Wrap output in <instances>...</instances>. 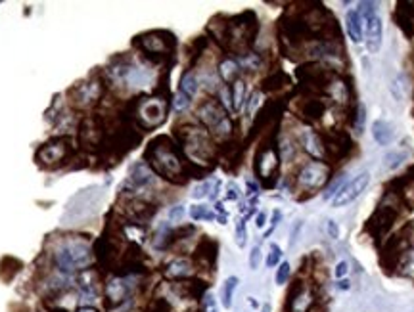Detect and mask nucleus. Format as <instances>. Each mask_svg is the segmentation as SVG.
Listing matches in <instances>:
<instances>
[{
  "label": "nucleus",
  "instance_id": "obj_38",
  "mask_svg": "<svg viewBox=\"0 0 414 312\" xmlns=\"http://www.w3.org/2000/svg\"><path fill=\"white\" fill-rule=\"evenodd\" d=\"M236 62H238L240 69L244 67V69H249V71H255L261 65V58L255 52H244V54H238Z\"/></svg>",
  "mask_w": 414,
  "mask_h": 312
},
{
  "label": "nucleus",
  "instance_id": "obj_15",
  "mask_svg": "<svg viewBox=\"0 0 414 312\" xmlns=\"http://www.w3.org/2000/svg\"><path fill=\"white\" fill-rule=\"evenodd\" d=\"M69 156V138L60 136L46 142L37 152V161L45 167H56Z\"/></svg>",
  "mask_w": 414,
  "mask_h": 312
},
{
  "label": "nucleus",
  "instance_id": "obj_47",
  "mask_svg": "<svg viewBox=\"0 0 414 312\" xmlns=\"http://www.w3.org/2000/svg\"><path fill=\"white\" fill-rule=\"evenodd\" d=\"M202 312H217V299L213 297V293L203 295Z\"/></svg>",
  "mask_w": 414,
  "mask_h": 312
},
{
  "label": "nucleus",
  "instance_id": "obj_22",
  "mask_svg": "<svg viewBox=\"0 0 414 312\" xmlns=\"http://www.w3.org/2000/svg\"><path fill=\"white\" fill-rule=\"evenodd\" d=\"M326 106L328 101L324 98H317V96H307L301 106H299V113L307 123H321L324 119V113H326Z\"/></svg>",
  "mask_w": 414,
  "mask_h": 312
},
{
  "label": "nucleus",
  "instance_id": "obj_11",
  "mask_svg": "<svg viewBox=\"0 0 414 312\" xmlns=\"http://www.w3.org/2000/svg\"><path fill=\"white\" fill-rule=\"evenodd\" d=\"M330 173L332 169L328 163H324V161H309V163H305V165L297 171V175H295V186L311 195V193L321 190L322 186L328 182Z\"/></svg>",
  "mask_w": 414,
  "mask_h": 312
},
{
  "label": "nucleus",
  "instance_id": "obj_29",
  "mask_svg": "<svg viewBox=\"0 0 414 312\" xmlns=\"http://www.w3.org/2000/svg\"><path fill=\"white\" fill-rule=\"evenodd\" d=\"M198 88H200V79L196 77L194 71H184L183 77H181V83H179V92H183L184 96H188L192 100L194 96L198 94Z\"/></svg>",
  "mask_w": 414,
  "mask_h": 312
},
{
  "label": "nucleus",
  "instance_id": "obj_16",
  "mask_svg": "<svg viewBox=\"0 0 414 312\" xmlns=\"http://www.w3.org/2000/svg\"><path fill=\"white\" fill-rule=\"evenodd\" d=\"M154 182H156L154 171L148 167V163L140 161V163L133 165V169H130L129 178H127V182L123 184V193L137 197V193L140 190H146L150 186H154Z\"/></svg>",
  "mask_w": 414,
  "mask_h": 312
},
{
  "label": "nucleus",
  "instance_id": "obj_2",
  "mask_svg": "<svg viewBox=\"0 0 414 312\" xmlns=\"http://www.w3.org/2000/svg\"><path fill=\"white\" fill-rule=\"evenodd\" d=\"M54 267L60 274L75 276L83 270H89L94 263V249L89 245V241L79 236H67L56 241Z\"/></svg>",
  "mask_w": 414,
  "mask_h": 312
},
{
  "label": "nucleus",
  "instance_id": "obj_7",
  "mask_svg": "<svg viewBox=\"0 0 414 312\" xmlns=\"http://www.w3.org/2000/svg\"><path fill=\"white\" fill-rule=\"evenodd\" d=\"M140 285H142V276L113 274L111 278H108L104 284V299L108 303V309H113L129 299H135Z\"/></svg>",
  "mask_w": 414,
  "mask_h": 312
},
{
  "label": "nucleus",
  "instance_id": "obj_61",
  "mask_svg": "<svg viewBox=\"0 0 414 312\" xmlns=\"http://www.w3.org/2000/svg\"><path fill=\"white\" fill-rule=\"evenodd\" d=\"M261 312H271V304H263V309H261Z\"/></svg>",
  "mask_w": 414,
  "mask_h": 312
},
{
  "label": "nucleus",
  "instance_id": "obj_46",
  "mask_svg": "<svg viewBox=\"0 0 414 312\" xmlns=\"http://www.w3.org/2000/svg\"><path fill=\"white\" fill-rule=\"evenodd\" d=\"M349 274V263L347 261H338L336 267H334V278L341 280V278H347Z\"/></svg>",
  "mask_w": 414,
  "mask_h": 312
},
{
  "label": "nucleus",
  "instance_id": "obj_60",
  "mask_svg": "<svg viewBox=\"0 0 414 312\" xmlns=\"http://www.w3.org/2000/svg\"><path fill=\"white\" fill-rule=\"evenodd\" d=\"M248 301H249V304H251V309H257L259 307V303L255 301V299H253V297H248Z\"/></svg>",
  "mask_w": 414,
  "mask_h": 312
},
{
  "label": "nucleus",
  "instance_id": "obj_32",
  "mask_svg": "<svg viewBox=\"0 0 414 312\" xmlns=\"http://www.w3.org/2000/svg\"><path fill=\"white\" fill-rule=\"evenodd\" d=\"M238 282V276H229V278L225 280L221 291V303L225 309H230V307H232V299H234V293H236Z\"/></svg>",
  "mask_w": 414,
  "mask_h": 312
},
{
  "label": "nucleus",
  "instance_id": "obj_45",
  "mask_svg": "<svg viewBox=\"0 0 414 312\" xmlns=\"http://www.w3.org/2000/svg\"><path fill=\"white\" fill-rule=\"evenodd\" d=\"M148 312H173V309H171V307L167 304L165 299L157 297V299H154V301H152V304H150Z\"/></svg>",
  "mask_w": 414,
  "mask_h": 312
},
{
  "label": "nucleus",
  "instance_id": "obj_26",
  "mask_svg": "<svg viewBox=\"0 0 414 312\" xmlns=\"http://www.w3.org/2000/svg\"><path fill=\"white\" fill-rule=\"evenodd\" d=\"M152 243H154V248H156L157 251H165V249H169L175 243V230L171 228L169 222H163V224L156 230V234H154V238H152Z\"/></svg>",
  "mask_w": 414,
  "mask_h": 312
},
{
  "label": "nucleus",
  "instance_id": "obj_52",
  "mask_svg": "<svg viewBox=\"0 0 414 312\" xmlns=\"http://www.w3.org/2000/svg\"><path fill=\"white\" fill-rule=\"evenodd\" d=\"M280 221H282V213L276 209V211L273 213V219H271V226H268V230L265 232V236H263V238H268V236H271V234L275 232V228L278 226V222H280Z\"/></svg>",
  "mask_w": 414,
  "mask_h": 312
},
{
  "label": "nucleus",
  "instance_id": "obj_5",
  "mask_svg": "<svg viewBox=\"0 0 414 312\" xmlns=\"http://www.w3.org/2000/svg\"><path fill=\"white\" fill-rule=\"evenodd\" d=\"M198 119L202 123L205 130L211 134L215 140H229L232 136V121H230L229 113L222 108V104L215 98H207L198 106L196 111Z\"/></svg>",
  "mask_w": 414,
  "mask_h": 312
},
{
  "label": "nucleus",
  "instance_id": "obj_8",
  "mask_svg": "<svg viewBox=\"0 0 414 312\" xmlns=\"http://www.w3.org/2000/svg\"><path fill=\"white\" fill-rule=\"evenodd\" d=\"M133 117H135L140 129H156L167 119V100L163 96L138 98L137 104H135V110H133Z\"/></svg>",
  "mask_w": 414,
  "mask_h": 312
},
{
  "label": "nucleus",
  "instance_id": "obj_28",
  "mask_svg": "<svg viewBox=\"0 0 414 312\" xmlns=\"http://www.w3.org/2000/svg\"><path fill=\"white\" fill-rule=\"evenodd\" d=\"M372 136L380 146H389L393 140V127L387 121H374L372 125Z\"/></svg>",
  "mask_w": 414,
  "mask_h": 312
},
{
  "label": "nucleus",
  "instance_id": "obj_42",
  "mask_svg": "<svg viewBox=\"0 0 414 312\" xmlns=\"http://www.w3.org/2000/svg\"><path fill=\"white\" fill-rule=\"evenodd\" d=\"M246 241H248V232H246V217L244 219H240L236 222V245L240 249L246 248Z\"/></svg>",
  "mask_w": 414,
  "mask_h": 312
},
{
  "label": "nucleus",
  "instance_id": "obj_19",
  "mask_svg": "<svg viewBox=\"0 0 414 312\" xmlns=\"http://www.w3.org/2000/svg\"><path fill=\"white\" fill-rule=\"evenodd\" d=\"M196 263L190 257H175L171 259L163 268V276L169 282H184V280H192L196 276Z\"/></svg>",
  "mask_w": 414,
  "mask_h": 312
},
{
  "label": "nucleus",
  "instance_id": "obj_48",
  "mask_svg": "<svg viewBox=\"0 0 414 312\" xmlns=\"http://www.w3.org/2000/svg\"><path fill=\"white\" fill-rule=\"evenodd\" d=\"M209 192H211V182H202L200 186L194 188L192 197L194 200H202L205 195H209Z\"/></svg>",
  "mask_w": 414,
  "mask_h": 312
},
{
  "label": "nucleus",
  "instance_id": "obj_12",
  "mask_svg": "<svg viewBox=\"0 0 414 312\" xmlns=\"http://www.w3.org/2000/svg\"><path fill=\"white\" fill-rule=\"evenodd\" d=\"M319 304V295L313 282L297 280L286 299V312H313Z\"/></svg>",
  "mask_w": 414,
  "mask_h": 312
},
{
  "label": "nucleus",
  "instance_id": "obj_56",
  "mask_svg": "<svg viewBox=\"0 0 414 312\" xmlns=\"http://www.w3.org/2000/svg\"><path fill=\"white\" fill-rule=\"evenodd\" d=\"M299 228H301V222H297L295 228L292 230V236H290V249H294L295 241H297V234H299Z\"/></svg>",
  "mask_w": 414,
  "mask_h": 312
},
{
  "label": "nucleus",
  "instance_id": "obj_54",
  "mask_svg": "<svg viewBox=\"0 0 414 312\" xmlns=\"http://www.w3.org/2000/svg\"><path fill=\"white\" fill-rule=\"evenodd\" d=\"M238 186L234 182H229V186H227V200H232V202H236L238 200Z\"/></svg>",
  "mask_w": 414,
  "mask_h": 312
},
{
  "label": "nucleus",
  "instance_id": "obj_58",
  "mask_svg": "<svg viewBox=\"0 0 414 312\" xmlns=\"http://www.w3.org/2000/svg\"><path fill=\"white\" fill-rule=\"evenodd\" d=\"M246 186H248V195H257L259 193V186L255 180H248L246 182Z\"/></svg>",
  "mask_w": 414,
  "mask_h": 312
},
{
  "label": "nucleus",
  "instance_id": "obj_40",
  "mask_svg": "<svg viewBox=\"0 0 414 312\" xmlns=\"http://www.w3.org/2000/svg\"><path fill=\"white\" fill-rule=\"evenodd\" d=\"M282 249H280V245L278 243H271V248H268V255H267V261H265V265H267V268H276L280 263H282Z\"/></svg>",
  "mask_w": 414,
  "mask_h": 312
},
{
  "label": "nucleus",
  "instance_id": "obj_20",
  "mask_svg": "<svg viewBox=\"0 0 414 312\" xmlns=\"http://www.w3.org/2000/svg\"><path fill=\"white\" fill-rule=\"evenodd\" d=\"M102 91H104V84H102L100 79L94 77V79H89L87 83L77 84L71 91V96H73V101L79 108H89V106L100 100Z\"/></svg>",
  "mask_w": 414,
  "mask_h": 312
},
{
  "label": "nucleus",
  "instance_id": "obj_21",
  "mask_svg": "<svg viewBox=\"0 0 414 312\" xmlns=\"http://www.w3.org/2000/svg\"><path fill=\"white\" fill-rule=\"evenodd\" d=\"M299 144L305 149V154L311 157L313 161H324L326 159V149H324V142H322V134H319L313 129H303L299 134Z\"/></svg>",
  "mask_w": 414,
  "mask_h": 312
},
{
  "label": "nucleus",
  "instance_id": "obj_3",
  "mask_svg": "<svg viewBox=\"0 0 414 312\" xmlns=\"http://www.w3.org/2000/svg\"><path fill=\"white\" fill-rule=\"evenodd\" d=\"M179 146L183 156L196 167H209L215 159V144L211 134L202 127L196 125H184L175 130Z\"/></svg>",
  "mask_w": 414,
  "mask_h": 312
},
{
  "label": "nucleus",
  "instance_id": "obj_49",
  "mask_svg": "<svg viewBox=\"0 0 414 312\" xmlns=\"http://www.w3.org/2000/svg\"><path fill=\"white\" fill-rule=\"evenodd\" d=\"M259 265H261V248L255 245V248L251 249V253H249V268L257 270Z\"/></svg>",
  "mask_w": 414,
  "mask_h": 312
},
{
  "label": "nucleus",
  "instance_id": "obj_1",
  "mask_svg": "<svg viewBox=\"0 0 414 312\" xmlns=\"http://www.w3.org/2000/svg\"><path fill=\"white\" fill-rule=\"evenodd\" d=\"M146 163L154 171V175L163 176L171 182L183 184L188 178L183 154L169 136H157L150 142L146 149Z\"/></svg>",
  "mask_w": 414,
  "mask_h": 312
},
{
  "label": "nucleus",
  "instance_id": "obj_36",
  "mask_svg": "<svg viewBox=\"0 0 414 312\" xmlns=\"http://www.w3.org/2000/svg\"><path fill=\"white\" fill-rule=\"evenodd\" d=\"M295 152H297V147H295L294 138L290 136L280 138V142H278V156H280V159L292 161V159L295 157Z\"/></svg>",
  "mask_w": 414,
  "mask_h": 312
},
{
  "label": "nucleus",
  "instance_id": "obj_53",
  "mask_svg": "<svg viewBox=\"0 0 414 312\" xmlns=\"http://www.w3.org/2000/svg\"><path fill=\"white\" fill-rule=\"evenodd\" d=\"M326 232H328V236L332 239H338L340 238V226H338V222L336 221H326Z\"/></svg>",
  "mask_w": 414,
  "mask_h": 312
},
{
  "label": "nucleus",
  "instance_id": "obj_23",
  "mask_svg": "<svg viewBox=\"0 0 414 312\" xmlns=\"http://www.w3.org/2000/svg\"><path fill=\"white\" fill-rule=\"evenodd\" d=\"M365 40H367V50L370 54H376L382 48V35H384V27H382V19L378 14L370 16L365 21Z\"/></svg>",
  "mask_w": 414,
  "mask_h": 312
},
{
  "label": "nucleus",
  "instance_id": "obj_24",
  "mask_svg": "<svg viewBox=\"0 0 414 312\" xmlns=\"http://www.w3.org/2000/svg\"><path fill=\"white\" fill-rule=\"evenodd\" d=\"M217 251H219V245L215 239L203 238L200 245L196 248V267L211 268L217 261Z\"/></svg>",
  "mask_w": 414,
  "mask_h": 312
},
{
  "label": "nucleus",
  "instance_id": "obj_14",
  "mask_svg": "<svg viewBox=\"0 0 414 312\" xmlns=\"http://www.w3.org/2000/svg\"><path fill=\"white\" fill-rule=\"evenodd\" d=\"M322 142L326 149V157L330 159H345L353 149V140L341 129H326L322 132Z\"/></svg>",
  "mask_w": 414,
  "mask_h": 312
},
{
  "label": "nucleus",
  "instance_id": "obj_35",
  "mask_svg": "<svg viewBox=\"0 0 414 312\" xmlns=\"http://www.w3.org/2000/svg\"><path fill=\"white\" fill-rule=\"evenodd\" d=\"M347 180H349L347 175L336 176V178H334V180H332V182L324 188V192H322V200H324V202H332V200H334V197L341 192V188L347 184Z\"/></svg>",
  "mask_w": 414,
  "mask_h": 312
},
{
  "label": "nucleus",
  "instance_id": "obj_51",
  "mask_svg": "<svg viewBox=\"0 0 414 312\" xmlns=\"http://www.w3.org/2000/svg\"><path fill=\"white\" fill-rule=\"evenodd\" d=\"M183 217H184L183 205H175V207H171V209H169V221L171 222L183 221Z\"/></svg>",
  "mask_w": 414,
  "mask_h": 312
},
{
  "label": "nucleus",
  "instance_id": "obj_27",
  "mask_svg": "<svg viewBox=\"0 0 414 312\" xmlns=\"http://www.w3.org/2000/svg\"><path fill=\"white\" fill-rule=\"evenodd\" d=\"M219 75L227 84L236 83L240 79V65L236 62V58H225L219 64Z\"/></svg>",
  "mask_w": 414,
  "mask_h": 312
},
{
  "label": "nucleus",
  "instance_id": "obj_50",
  "mask_svg": "<svg viewBox=\"0 0 414 312\" xmlns=\"http://www.w3.org/2000/svg\"><path fill=\"white\" fill-rule=\"evenodd\" d=\"M259 106V92H253L251 96H249L248 104H246V117H253V111Z\"/></svg>",
  "mask_w": 414,
  "mask_h": 312
},
{
  "label": "nucleus",
  "instance_id": "obj_17",
  "mask_svg": "<svg viewBox=\"0 0 414 312\" xmlns=\"http://www.w3.org/2000/svg\"><path fill=\"white\" fill-rule=\"evenodd\" d=\"M368 184H370V173L368 171H363L357 176H353L351 180H347V184L341 188V192L332 200V205L334 207H345V205H349L353 203L357 197L363 195V192L368 188Z\"/></svg>",
  "mask_w": 414,
  "mask_h": 312
},
{
  "label": "nucleus",
  "instance_id": "obj_9",
  "mask_svg": "<svg viewBox=\"0 0 414 312\" xmlns=\"http://www.w3.org/2000/svg\"><path fill=\"white\" fill-rule=\"evenodd\" d=\"M98 190L100 188L92 186V188H87V190H81L77 193L73 200L67 203L64 222H79L89 219V217H94V213L98 211V203L102 200V192H98Z\"/></svg>",
  "mask_w": 414,
  "mask_h": 312
},
{
  "label": "nucleus",
  "instance_id": "obj_39",
  "mask_svg": "<svg viewBox=\"0 0 414 312\" xmlns=\"http://www.w3.org/2000/svg\"><path fill=\"white\" fill-rule=\"evenodd\" d=\"M290 276H292V265L288 261H282L278 268H276L275 274V282L276 285H286L290 282Z\"/></svg>",
  "mask_w": 414,
  "mask_h": 312
},
{
  "label": "nucleus",
  "instance_id": "obj_37",
  "mask_svg": "<svg viewBox=\"0 0 414 312\" xmlns=\"http://www.w3.org/2000/svg\"><path fill=\"white\" fill-rule=\"evenodd\" d=\"M125 236H127L130 241H135L137 245H140V243H144V239H146V228H144L142 224L130 222V224L125 226Z\"/></svg>",
  "mask_w": 414,
  "mask_h": 312
},
{
  "label": "nucleus",
  "instance_id": "obj_10",
  "mask_svg": "<svg viewBox=\"0 0 414 312\" xmlns=\"http://www.w3.org/2000/svg\"><path fill=\"white\" fill-rule=\"evenodd\" d=\"M135 45L152 60H159L165 58L173 50H175L176 40L169 31H150V33H142L135 38Z\"/></svg>",
  "mask_w": 414,
  "mask_h": 312
},
{
  "label": "nucleus",
  "instance_id": "obj_33",
  "mask_svg": "<svg viewBox=\"0 0 414 312\" xmlns=\"http://www.w3.org/2000/svg\"><path fill=\"white\" fill-rule=\"evenodd\" d=\"M286 84H290L288 75H284L282 71H275L273 75H268L267 79L263 81V91L265 92H278L284 88Z\"/></svg>",
  "mask_w": 414,
  "mask_h": 312
},
{
  "label": "nucleus",
  "instance_id": "obj_13",
  "mask_svg": "<svg viewBox=\"0 0 414 312\" xmlns=\"http://www.w3.org/2000/svg\"><path fill=\"white\" fill-rule=\"evenodd\" d=\"M280 171V156L271 142L263 144L259 147L257 156H255V175L265 182V186H273V180L278 176Z\"/></svg>",
  "mask_w": 414,
  "mask_h": 312
},
{
  "label": "nucleus",
  "instance_id": "obj_44",
  "mask_svg": "<svg viewBox=\"0 0 414 312\" xmlns=\"http://www.w3.org/2000/svg\"><path fill=\"white\" fill-rule=\"evenodd\" d=\"M403 75H399L395 81L391 83V94H393V98H395L397 101L403 100V96H405V92H403Z\"/></svg>",
  "mask_w": 414,
  "mask_h": 312
},
{
  "label": "nucleus",
  "instance_id": "obj_6",
  "mask_svg": "<svg viewBox=\"0 0 414 312\" xmlns=\"http://www.w3.org/2000/svg\"><path fill=\"white\" fill-rule=\"evenodd\" d=\"M401 207H405L403 202H401V197L397 195L395 192H389L386 193V197H384V202L380 203L376 207V211L374 215L368 219V230H370V234L374 236L376 239H384L391 232V228L395 226L397 219L401 217Z\"/></svg>",
  "mask_w": 414,
  "mask_h": 312
},
{
  "label": "nucleus",
  "instance_id": "obj_41",
  "mask_svg": "<svg viewBox=\"0 0 414 312\" xmlns=\"http://www.w3.org/2000/svg\"><path fill=\"white\" fill-rule=\"evenodd\" d=\"M190 217L194 221H213L215 219V215L205 205H194L190 209Z\"/></svg>",
  "mask_w": 414,
  "mask_h": 312
},
{
  "label": "nucleus",
  "instance_id": "obj_59",
  "mask_svg": "<svg viewBox=\"0 0 414 312\" xmlns=\"http://www.w3.org/2000/svg\"><path fill=\"white\" fill-rule=\"evenodd\" d=\"M75 312H100L98 309H94V307H79Z\"/></svg>",
  "mask_w": 414,
  "mask_h": 312
},
{
  "label": "nucleus",
  "instance_id": "obj_25",
  "mask_svg": "<svg viewBox=\"0 0 414 312\" xmlns=\"http://www.w3.org/2000/svg\"><path fill=\"white\" fill-rule=\"evenodd\" d=\"M345 29H347V35L349 38L359 45L365 38V27H363V18H360L359 10H349L347 16H345Z\"/></svg>",
  "mask_w": 414,
  "mask_h": 312
},
{
  "label": "nucleus",
  "instance_id": "obj_30",
  "mask_svg": "<svg viewBox=\"0 0 414 312\" xmlns=\"http://www.w3.org/2000/svg\"><path fill=\"white\" fill-rule=\"evenodd\" d=\"M365 123H367V106L359 101L353 108V117H351V129L355 132V136H363L365 132Z\"/></svg>",
  "mask_w": 414,
  "mask_h": 312
},
{
  "label": "nucleus",
  "instance_id": "obj_43",
  "mask_svg": "<svg viewBox=\"0 0 414 312\" xmlns=\"http://www.w3.org/2000/svg\"><path fill=\"white\" fill-rule=\"evenodd\" d=\"M190 104H192V100H190L188 96H184L183 92H176L175 100H173V110H175L176 113H183V111L188 110Z\"/></svg>",
  "mask_w": 414,
  "mask_h": 312
},
{
  "label": "nucleus",
  "instance_id": "obj_57",
  "mask_svg": "<svg viewBox=\"0 0 414 312\" xmlns=\"http://www.w3.org/2000/svg\"><path fill=\"white\" fill-rule=\"evenodd\" d=\"M265 224H267V213H257V217H255V226H257V228H263Z\"/></svg>",
  "mask_w": 414,
  "mask_h": 312
},
{
  "label": "nucleus",
  "instance_id": "obj_4",
  "mask_svg": "<svg viewBox=\"0 0 414 312\" xmlns=\"http://www.w3.org/2000/svg\"><path fill=\"white\" fill-rule=\"evenodd\" d=\"M259 23L253 12H244L240 16L227 19L225 23V35H222V45L229 46L234 52H248V46L253 43L255 33H257Z\"/></svg>",
  "mask_w": 414,
  "mask_h": 312
},
{
  "label": "nucleus",
  "instance_id": "obj_31",
  "mask_svg": "<svg viewBox=\"0 0 414 312\" xmlns=\"http://www.w3.org/2000/svg\"><path fill=\"white\" fill-rule=\"evenodd\" d=\"M230 98H232V111L236 113L242 110V106L246 101V83L242 79L230 84Z\"/></svg>",
  "mask_w": 414,
  "mask_h": 312
},
{
  "label": "nucleus",
  "instance_id": "obj_34",
  "mask_svg": "<svg viewBox=\"0 0 414 312\" xmlns=\"http://www.w3.org/2000/svg\"><path fill=\"white\" fill-rule=\"evenodd\" d=\"M409 157V152L406 149H395V152H389L384 156V169L387 171H395L399 167L403 165Z\"/></svg>",
  "mask_w": 414,
  "mask_h": 312
},
{
  "label": "nucleus",
  "instance_id": "obj_18",
  "mask_svg": "<svg viewBox=\"0 0 414 312\" xmlns=\"http://www.w3.org/2000/svg\"><path fill=\"white\" fill-rule=\"evenodd\" d=\"M324 96H326V101L332 104V106L347 108V106H351L353 91H351V84L341 75H334L330 83L326 84V88H324Z\"/></svg>",
  "mask_w": 414,
  "mask_h": 312
},
{
  "label": "nucleus",
  "instance_id": "obj_55",
  "mask_svg": "<svg viewBox=\"0 0 414 312\" xmlns=\"http://www.w3.org/2000/svg\"><path fill=\"white\" fill-rule=\"evenodd\" d=\"M336 289H338V291H349L351 289L349 278H341V280H336Z\"/></svg>",
  "mask_w": 414,
  "mask_h": 312
}]
</instances>
